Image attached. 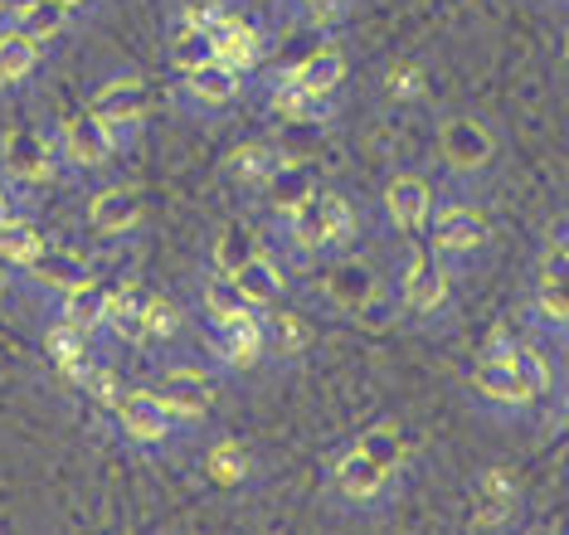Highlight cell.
<instances>
[{"mask_svg":"<svg viewBox=\"0 0 569 535\" xmlns=\"http://www.w3.org/2000/svg\"><path fill=\"white\" fill-rule=\"evenodd\" d=\"M214 59V39L196 30V24H176V34H171V63L180 73L186 69H196V63H210Z\"/></svg>","mask_w":569,"mask_h":535,"instance_id":"f35d334b","label":"cell"},{"mask_svg":"<svg viewBox=\"0 0 569 535\" xmlns=\"http://www.w3.org/2000/svg\"><path fill=\"white\" fill-rule=\"evenodd\" d=\"M278 161H282V151L273 141H239V147H229V156H224V176L234 180V186L258 190L278 171Z\"/></svg>","mask_w":569,"mask_h":535,"instance_id":"83f0119b","label":"cell"},{"mask_svg":"<svg viewBox=\"0 0 569 535\" xmlns=\"http://www.w3.org/2000/svg\"><path fill=\"white\" fill-rule=\"evenodd\" d=\"M6 20L16 24V30H24L30 39H40V44H49V39H59V34L73 24V16L59 6V0H16Z\"/></svg>","mask_w":569,"mask_h":535,"instance_id":"d6a6232c","label":"cell"},{"mask_svg":"<svg viewBox=\"0 0 569 535\" xmlns=\"http://www.w3.org/2000/svg\"><path fill=\"white\" fill-rule=\"evenodd\" d=\"M433 205H438V190L423 176L399 171V176L385 180V215H390V225L399 234H409V239H419V234L429 229Z\"/></svg>","mask_w":569,"mask_h":535,"instance_id":"9c48e42d","label":"cell"},{"mask_svg":"<svg viewBox=\"0 0 569 535\" xmlns=\"http://www.w3.org/2000/svg\"><path fill=\"white\" fill-rule=\"evenodd\" d=\"M278 78H282V83H292L297 93H307V98H317V102H331L336 88L346 83V55H341V49H331V44H317L312 55L288 63Z\"/></svg>","mask_w":569,"mask_h":535,"instance_id":"2e32d148","label":"cell"},{"mask_svg":"<svg viewBox=\"0 0 569 535\" xmlns=\"http://www.w3.org/2000/svg\"><path fill=\"white\" fill-rule=\"evenodd\" d=\"M200 311H204V321H210V331H219V326H234V321H243L258 307L243 303V293L234 287V278H224V273H210L204 287H200Z\"/></svg>","mask_w":569,"mask_h":535,"instance_id":"1f68e13d","label":"cell"},{"mask_svg":"<svg viewBox=\"0 0 569 535\" xmlns=\"http://www.w3.org/2000/svg\"><path fill=\"white\" fill-rule=\"evenodd\" d=\"M44 356H49V365H54L63 380H73V385H79V375L98 360L93 356V336L79 331V326L63 321V317H54L44 326Z\"/></svg>","mask_w":569,"mask_h":535,"instance_id":"44dd1931","label":"cell"},{"mask_svg":"<svg viewBox=\"0 0 569 535\" xmlns=\"http://www.w3.org/2000/svg\"><path fill=\"white\" fill-rule=\"evenodd\" d=\"M16 215H20V190L6 180V171H0V225H6V219H16Z\"/></svg>","mask_w":569,"mask_h":535,"instance_id":"7bdbcfd3","label":"cell"},{"mask_svg":"<svg viewBox=\"0 0 569 535\" xmlns=\"http://www.w3.org/2000/svg\"><path fill=\"white\" fill-rule=\"evenodd\" d=\"M263 331H268V360H302L312 350V326L297 311H263Z\"/></svg>","mask_w":569,"mask_h":535,"instance_id":"f1b7e54d","label":"cell"},{"mask_svg":"<svg viewBox=\"0 0 569 535\" xmlns=\"http://www.w3.org/2000/svg\"><path fill=\"white\" fill-rule=\"evenodd\" d=\"M234 287L243 293V303H249V307L268 311V307H278V303H282V293H288V273H282V264H278L273 254L258 249L249 264L234 273Z\"/></svg>","mask_w":569,"mask_h":535,"instance_id":"7402d4cb","label":"cell"},{"mask_svg":"<svg viewBox=\"0 0 569 535\" xmlns=\"http://www.w3.org/2000/svg\"><path fill=\"white\" fill-rule=\"evenodd\" d=\"M10 6H16V0H0V20H6V16H10Z\"/></svg>","mask_w":569,"mask_h":535,"instance_id":"f6af8a7d","label":"cell"},{"mask_svg":"<svg viewBox=\"0 0 569 535\" xmlns=\"http://www.w3.org/2000/svg\"><path fill=\"white\" fill-rule=\"evenodd\" d=\"M54 147H59V161L69 171H108L118 161V147H122V132L108 127L98 112H69L54 132Z\"/></svg>","mask_w":569,"mask_h":535,"instance_id":"7a4b0ae2","label":"cell"},{"mask_svg":"<svg viewBox=\"0 0 569 535\" xmlns=\"http://www.w3.org/2000/svg\"><path fill=\"white\" fill-rule=\"evenodd\" d=\"M180 326H186V317H180V307L171 303V297L151 293V307H147V341H157V346L176 341Z\"/></svg>","mask_w":569,"mask_h":535,"instance_id":"60d3db41","label":"cell"},{"mask_svg":"<svg viewBox=\"0 0 569 535\" xmlns=\"http://www.w3.org/2000/svg\"><path fill=\"white\" fill-rule=\"evenodd\" d=\"M88 112H98L108 127H118V132H127V127H141L151 112V88L147 78L137 73H118L108 78V83L93 93V102H88Z\"/></svg>","mask_w":569,"mask_h":535,"instance_id":"30bf717a","label":"cell"},{"mask_svg":"<svg viewBox=\"0 0 569 535\" xmlns=\"http://www.w3.org/2000/svg\"><path fill=\"white\" fill-rule=\"evenodd\" d=\"M390 477L395 473H385L375 458H366L360 448H346L341 458L331 463V487H336V497L341 502H351V506H375L390 492Z\"/></svg>","mask_w":569,"mask_h":535,"instance_id":"7c38bea8","label":"cell"},{"mask_svg":"<svg viewBox=\"0 0 569 535\" xmlns=\"http://www.w3.org/2000/svg\"><path fill=\"white\" fill-rule=\"evenodd\" d=\"M44 249H49V239H44V229L34 225L30 215H16V219H6V225H0V268L24 273Z\"/></svg>","mask_w":569,"mask_h":535,"instance_id":"f546056e","label":"cell"},{"mask_svg":"<svg viewBox=\"0 0 569 535\" xmlns=\"http://www.w3.org/2000/svg\"><path fill=\"white\" fill-rule=\"evenodd\" d=\"M565 59H569V34H565Z\"/></svg>","mask_w":569,"mask_h":535,"instance_id":"bcb514c9","label":"cell"},{"mask_svg":"<svg viewBox=\"0 0 569 535\" xmlns=\"http://www.w3.org/2000/svg\"><path fill=\"white\" fill-rule=\"evenodd\" d=\"M423 234H429V249L443 258V264L477 258L491 244V225L477 205H433V219Z\"/></svg>","mask_w":569,"mask_h":535,"instance_id":"5b68a950","label":"cell"},{"mask_svg":"<svg viewBox=\"0 0 569 535\" xmlns=\"http://www.w3.org/2000/svg\"><path fill=\"white\" fill-rule=\"evenodd\" d=\"M147 307H151V287L127 278L118 287H108V326L102 336L122 346H147Z\"/></svg>","mask_w":569,"mask_h":535,"instance_id":"4fadbf2b","label":"cell"},{"mask_svg":"<svg viewBox=\"0 0 569 535\" xmlns=\"http://www.w3.org/2000/svg\"><path fill=\"white\" fill-rule=\"evenodd\" d=\"M59 6L69 10V16H79V10H88V6H93V0H59Z\"/></svg>","mask_w":569,"mask_h":535,"instance_id":"ee69618b","label":"cell"},{"mask_svg":"<svg viewBox=\"0 0 569 535\" xmlns=\"http://www.w3.org/2000/svg\"><path fill=\"white\" fill-rule=\"evenodd\" d=\"M321 297H327L331 311H341V317H360L375 297H380V273H375V264H366V258H331L327 278H321Z\"/></svg>","mask_w":569,"mask_h":535,"instance_id":"ba28073f","label":"cell"},{"mask_svg":"<svg viewBox=\"0 0 569 535\" xmlns=\"http://www.w3.org/2000/svg\"><path fill=\"white\" fill-rule=\"evenodd\" d=\"M79 389L93 404H102V409H118L122 395H127V385H122V375H118V365H108V360H93L88 370L79 375Z\"/></svg>","mask_w":569,"mask_h":535,"instance_id":"74e56055","label":"cell"},{"mask_svg":"<svg viewBox=\"0 0 569 535\" xmlns=\"http://www.w3.org/2000/svg\"><path fill=\"white\" fill-rule=\"evenodd\" d=\"M356 448L366 453V458L380 463L385 473H399V467H405V458H409V438H405V428H399L395 419H375L366 434L356 438Z\"/></svg>","mask_w":569,"mask_h":535,"instance_id":"836d02e7","label":"cell"},{"mask_svg":"<svg viewBox=\"0 0 569 535\" xmlns=\"http://www.w3.org/2000/svg\"><path fill=\"white\" fill-rule=\"evenodd\" d=\"M44 63V44L30 39L24 30H16L10 20H0V88H20L40 73Z\"/></svg>","mask_w":569,"mask_h":535,"instance_id":"603a6c76","label":"cell"},{"mask_svg":"<svg viewBox=\"0 0 569 535\" xmlns=\"http://www.w3.org/2000/svg\"><path fill=\"white\" fill-rule=\"evenodd\" d=\"M380 88L390 102H419L429 98V69L419 59H390L380 73Z\"/></svg>","mask_w":569,"mask_h":535,"instance_id":"8d00e7d4","label":"cell"},{"mask_svg":"<svg viewBox=\"0 0 569 535\" xmlns=\"http://www.w3.org/2000/svg\"><path fill=\"white\" fill-rule=\"evenodd\" d=\"M0 171H6V180L16 190L49 186V180L63 171L54 137H44L40 127H10V132L0 137Z\"/></svg>","mask_w":569,"mask_h":535,"instance_id":"3957f363","label":"cell"},{"mask_svg":"<svg viewBox=\"0 0 569 535\" xmlns=\"http://www.w3.org/2000/svg\"><path fill=\"white\" fill-rule=\"evenodd\" d=\"M180 88H186V98L196 102V108H234V102L243 98V73L239 69H229V63H196V69H186L180 73Z\"/></svg>","mask_w":569,"mask_h":535,"instance_id":"e0dca14e","label":"cell"},{"mask_svg":"<svg viewBox=\"0 0 569 535\" xmlns=\"http://www.w3.org/2000/svg\"><path fill=\"white\" fill-rule=\"evenodd\" d=\"M258 254V234L249 225H224L214 234V249H210V268L224 273V278H234V273L249 264Z\"/></svg>","mask_w":569,"mask_h":535,"instance_id":"e575fe53","label":"cell"},{"mask_svg":"<svg viewBox=\"0 0 569 535\" xmlns=\"http://www.w3.org/2000/svg\"><path fill=\"white\" fill-rule=\"evenodd\" d=\"M253 453L243 448L239 438H214L210 448H204V477L214 482L219 492H243L253 482Z\"/></svg>","mask_w":569,"mask_h":535,"instance_id":"484cf974","label":"cell"},{"mask_svg":"<svg viewBox=\"0 0 569 535\" xmlns=\"http://www.w3.org/2000/svg\"><path fill=\"white\" fill-rule=\"evenodd\" d=\"M448 297H452V268L429 249V244H419V249L405 258V268H399V293H395L399 311L438 317V311L448 307Z\"/></svg>","mask_w":569,"mask_h":535,"instance_id":"277c9868","label":"cell"},{"mask_svg":"<svg viewBox=\"0 0 569 535\" xmlns=\"http://www.w3.org/2000/svg\"><path fill=\"white\" fill-rule=\"evenodd\" d=\"M507 356H511L516 375H521V380H526V389H530V395H536V399H546V395H550V385H555V375H550V360L540 356L536 346H511Z\"/></svg>","mask_w":569,"mask_h":535,"instance_id":"ab89813d","label":"cell"},{"mask_svg":"<svg viewBox=\"0 0 569 535\" xmlns=\"http://www.w3.org/2000/svg\"><path fill=\"white\" fill-rule=\"evenodd\" d=\"M346 6H351V0H297V10L307 16L312 30H321V24H331V20H341Z\"/></svg>","mask_w":569,"mask_h":535,"instance_id":"b9f144b4","label":"cell"},{"mask_svg":"<svg viewBox=\"0 0 569 535\" xmlns=\"http://www.w3.org/2000/svg\"><path fill=\"white\" fill-rule=\"evenodd\" d=\"M472 389L487 404H501V409H530L536 395L526 389V380L516 375L511 356H477L472 360Z\"/></svg>","mask_w":569,"mask_h":535,"instance_id":"ac0fdd59","label":"cell"},{"mask_svg":"<svg viewBox=\"0 0 569 535\" xmlns=\"http://www.w3.org/2000/svg\"><path fill=\"white\" fill-rule=\"evenodd\" d=\"M268 112H273L278 122H288V127H317L321 117H327V102L297 93L292 83H282V78H278L273 93H268Z\"/></svg>","mask_w":569,"mask_h":535,"instance_id":"d590c367","label":"cell"},{"mask_svg":"<svg viewBox=\"0 0 569 535\" xmlns=\"http://www.w3.org/2000/svg\"><path fill=\"white\" fill-rule=\"evenodd\" d=\"M59 317L73 321V326H79V331H88V336H102V326H108V287H102L98 278L79 283L73 293L59 297Z\"/></svg>","mask_w":569,"mask_h":535,"instance_id":"4dcf8cb0","label":"cell"},{"mask_svg":"<svg viewBox=\"0 0 569 535\" xmlns=\"http://www.w3.org/2000/svg\"><path fill=\"white\" fill-rule=\"evenodd\" d=\"M24 278H30L34 287H40V293H54V297H63V293H73V287L79 283H88L93 278V268L83 264L79 254L73 249H54V244H49V249L34 258L30 268H24Z\"/></svg>","mask_w":569,"mask_h":535,"instance_id":"d4e9b609","label":"cell"},{"mask_svg":"<svg viewBox=\"0 0 569 535\" xmlns=\"http://www.w3.org/2000/svg\"><path fill=\"white\" fill-rule=\"evenodd\" d=\"M88 225L102 239H122V234H132L141 225V195L132 186H102L93 190V200H88Z\"/></svg>","mask_w":569,"mask_h":535,"instance_id":"ffe728a7","label":"cell"},{"mask_svg":"<svg viewBox=\"0 0 569 535\" xmlns=\"http://www.w3.org/2000/svg\"><path fill=\"white\" fill-rule=\"evenodd\" d=\"M438 156H443V166L452 176H482L491 166V156H497V137L477 117H448L438 127Z\"/></svg>","mask_w":569,"mask_h":535,"instance_id":"52a82bcc","label":"cell"},{"mask_svg":"<svg viewBox=\"0 0 569 535\" xmlns=\"http://www.w3.org/2000/svg\"><path fill=\"white\" fill-rule=\"evenodd\" d=\"M536 311L555 331H569V244H550V249L540 254Z\"/></svg>","mask_w":569,"mask_h":535,"instance_id":"9a60e30c","label":"cell"},{"mask_svg":"<svg viewBox=\"0 0 569 535\" xmlns=\"http://www.w3.org/2000/svg\"><path fill=\"white\" fill-rule=\"evenodd\" d=\"M565 414H569V395H565Z\"/></svg>","mask_w":569,"mask_h":535,"instance_id":"7dc6e473","label":"cell"},{"mask_svg":"<svg viewBox=\"0 0 569 535\" xmlns=\"http://www.w3.org/2000/svg\"><path fill=\"white\" fill-rule=\"evenodd\" d=\"M317 190V180H312V171H307L302 161H292V156H282L278 161V171L258 186V195H263V205H268V215H292L297 205L307 200V195Z\"/></svg>","mask_w":569,"mask_h":535,"instance_id":"4316f807","label":"cell"},{"mask_svg":"<svg viewBox=\"0 0 569 535\" xmlns=\"http://www.w3.org/2000/svg\"><path fill=\"white\" fill-rule=\"evenodd\" d=\"M151 395L171 414L176 428H190V424H204V414H210V404H214V385L196 365H171V370L151 385Z\"/></svg>","mask_w":569,"mask_h":535,"instance_id":"8992f818","label":"cell"},{"mask_svg":"<svg viewBox=\"0 0 569 535\" xmlns=\"http://www.w3.org/2000/svg\"><path fill=\"white\" fill-rule=\"evenodd\" d=\"M263 55H268V34L258 30L249 16H239L234 24H224V30L214 34V59L229 63V69H239L243 78L263 63Z\"/></svg>","mask_w":569,"mask_h":535,"instance_id":"cb8c5ba5","label":"cell"},{"mask_svg":"<svg viewBox=\"0 0 569 535\" xmlns=\"http://www.w3.org/2000/svg\"><path fill=\"white\" fill-rule=\"evenodd\" d=\"M351 229H356V215H351V200L341 190H312L292 215H282V239H288L292 254L302 258H327V254H341L351 244Z\"/></svg>","mask_w":569,"mask_h":535,"instance_id":"6da1fadb","label":"cell"},{"mask_svg":"<svg viewBox=\"0 0 569 535\" xmlns=\"http://www.w3.org/2000/svg\"><path fill=\"white\" fill-rule=\"evenodd\" d=\"M112 414H118L122 438H127V443H137V448H166V443L176 438L171 414L161 409L151 389H127L122 404H118Z\"/></svg>","mask_w":569,"mask_h":535,"instance_id":"8fae6325","label":"cell"},{"mask_svg":"<svg viewBox=\"0 0 569 535\" xmlns=\"http://www.w3.org/2000/svg\"><path fill=\"white\" fill-rule=\"evenodd\" d=\"M521 506V487L507 467H482L472 482V521L477 526H507Z\"/></svg>","mask_w":569,"mask_h":535,"instance_id":"d6986e66","label":"cell"},{"mask_svg":"<svg viewBox=\"0 0 569 535\" xmlns=\"http://www.w3.org/2000/svg\"><path fill=\"white\" fill-rule=\"evenodd\" d=\"M210 350L219 356L224 370H253L268 360V331H263V311H249L234 326H219L210 331Z\"/></svg>","mask_w":569,"mask_h":535,"instance_id":"5bb4252c","label":"cell"}]
</instances>
